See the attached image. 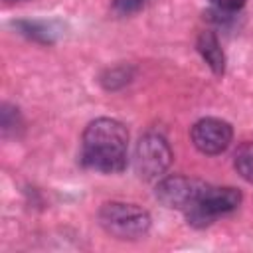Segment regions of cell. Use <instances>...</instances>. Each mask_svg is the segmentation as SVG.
Wrapping results in <instances>:
<instances>
[{"label":"cell","instance_id":"1","mask_svg":"<svg viewBox=\"0 0 253 253\" xmlns=\"http://www.w3.org/2000/svg\"><path fill=\"white\" fill-rule=\"evenodd\" d=\"M128 130L115 119H95L87 125L81 138L79 160L85 168L115 174L126 166Z\"/></svg>","mask_w":253,"mask_h":253},{"label":"cell","instance_id":"2","mask_svg":"<svg viewBox=\"0 0 253 253\" xmlns=\"http://www.w3.org/2000/svg\"><path fill=\"white\" fill-rule=\"evenodd\" d=\"M99 225L113 237L123 241L140 239L150 229V215L146 210L138 208L136 204H125V202H107L101 206L99 213Z\"/></svg>","mask_w":253,"mask_h":253},{"label":"cell","instance_id":"3","mask_svg":"<svg viewBox=\"0 0 253 253\" xmlns=\"http://www.w3.org/2000/svg\"><path fill=\"white\" fill-rule=\"evenodd\" d=\"M239 204H241V192L237 188H231V186L213 188L208 184V188L204 190L200 200L186 210V215H188V221L192 225L206 227L217 215H223V213L237 210Z\"/></svg>","mask_w":253,"mask_h":253},{"label":"cell","instance_id":"4","mask_svg":"<svg viewBox=\"0 0 253 253\" xmlns=\"http://www.w3.org/2000/svg\"><path fill=\"white\" fill-rule=\"evenodd\" d=\"M172 162V148L168 140L158 132H146L140 136L134 150V172L142 180L160 178Z\"/></svg>","mask_w":253,"mask_h":253},{"label":"cell","instance_id":"5","mask_svg":"<svg viewBox=\"0 0 253 253\" xmlns=\"http://www.w3.org/2000/svg\"><path fill=\"white\" fill-rule=\"evenodd\" d=\"M206 188H208L206 182H200V180H194V178L168 176V178L158 182L156 198L166 208H174V210L186 211L190 206H194L200 200V196L204 194Z\"/></svg>","mask_w":253,"mask_h":253},{"label":"cell","instance_id":"6","mask_svg":"<svg viewBox=\"0 0 253 253\" xmlns=\"http://www.w3.org/2000/svg\"><path fill=\"white\" fill-rule=\"evenodd\" d=\"M192 142L194 146L202 152V154H219L223 152L231 138H233V128L227 121H221V119H215V117H206V119H200L194 126H192Z\"/></svg>","mask_w":253,"mask_h":253},{"label":"cell","instance_id":"7","mask_svg":"<svg viewBox=\"0 0 253 253\" xmlns=\"http://www.w3.org/2000/svg\"><path fill=\"white\" fill-rule=\"evenodd\" d=\"M200 55L204 57V61L210 65V69L215 75H221L225 71V53L219 45V40L213 32H202L198 36V43H196Z\"/></svg>","mask_w":253,"mask_h":253},{"label":"cell","instance_id":"8","mask_svg":"<svg viewBox=\"0 0 253 253\" xmlns=\"http://www.w3.org/2000/svg\"><path fill=\"white\" fill-rule=\"evenodd\" d=\"M14 26L20 30V34H24V36H28L30 40H36V42L51 43L55 40V30L47 22H32V20H26V22H16Z\"/></svg>","mask_w":253,"mask_h":253},{"label":"cell","instance_id":"9","mask_svg":"<svg viewBox=\"0 0 253 253\" xmlns=\"http://www.w3.org/2000/svg\"><path fill=\"white\" fill-rule=\"evenodd\" d=\"M233 164H235L237 174L249 184H253V142H243L237 146Z\"/></svg>","mask_w":253,"mask_h":253},{"label":"cell","instance_id":"10","mask_svg":"<svg viewBox=\"0 0 253 253\" xmlns=\"http://www.w3.org/2000/svg\"><path fill=\"white\" fill-rule=\"evenodd\" d=\"M130 81V71L126 67H113V69H107L103 75H101V83L105 89L109 91H115V89H121L123 85H126Z\"/></svg>","mask_w":253,"mask_h":253},{"label":"cell","instance_id":"11","mask_svg":"<svg viewBox=\"0 0 253 253\" xmlns=\"http://www.w3.org/2000/svg\"><path fill=\"white\" fill-rule=\"evenodd\" d=\"M0 125H2V132L8 134L10 130H14L20 125V117H18V109L10 107V105H2L0 111Z\"/></svg>","mask_w":253,"mask_h":253},{"label":"cell","instance_id":"12","mask_svg":"<svg viewBox=\"0 0 253 253\" xmlns=\"http://www.w3.org/2000/svg\"><path fill=\"white\" fill-rule=\"evenodd\" d=\"M148 0H113V10L117 14H123V16H128L136 10H140Z\"/></svg>","mask_w":253,"mask_h":253},{"label":"cell","instance_id":"13","mask_svg":"<svg viewBox=\"0 0 253 253\" xmlns=\"http://www.w3.org/2000/svg\"><path fill=\"white\" fill-rule=\"evenodd\" d=\"M210 2L215 10L225 12V14H235L237 10L245 6V0H210Z\"/></svg>","mask_w":253,"mask_h":253}]
</instances>
